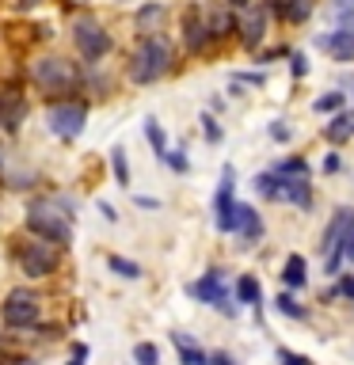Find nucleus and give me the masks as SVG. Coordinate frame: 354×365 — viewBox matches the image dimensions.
I'll return each mask as SVG.
<instances>
[{
    "instance_id": "9b49d317",
    "label": "nucleus",
    "mask_w": 354,
    "mask_h": 365,
    "mask_svg": "<svg viewBox=\"0 0 354 365\" xmlns=\"http://www.w3.org/2000/svg\"><path fill=\"white\" fill-rule=\"evenodd\" d=\"M31 114V103L16 88H0V137H16Z\"/></svg>"
},
{
    "instance_id": "f03ea898",
    "label": "nucleus",
    "mask_w": 354,
    "mask_h": 365,
    "mask_svg": "<svg viewBox=\"0 0 354 365\" xmlns=\"http://www.w3.org/2000/svg\"><path fill=\"white\" fill-rule=\"evenodd\" d=\"M27 80H31V88L39 91V96H46V99H73V91L84 88V73H80V65L73 61V57H65V53H39V57H31Z\"/></svg>"
},
{
    "instance_id": "20e7f679",
    "label": "nucleus",
    "mask_w": 354,
    "mask_h": 365,
    "mask_svg": "<svg viewBox=\"0 0 354 365\" xmlns=\"http://www.w3.org/2000/svg\"><path fill=\"white\" fill-rule=\"evenodd\" d=\"M69 38H73V50L80 53V61H88V65H99L114 50L111 31L96 16H76L73 27H69Z\"/></svg>"
},
{
    "instance_id": "ea45409f",
    "label": "nucleus",
    "mask_w": 354,
    "mask_h": 365,
    "mask_svg": "<svg viewBox=\"0 0 354 365\" xmlns=\"http://www.w3.org/2000/svg\"><path fill=\"white\" fill-rule=\"evenodd\" d=\"M210 365H236V361H233V354H225V350H213V354H210Z\"/></svg>"
},
{
    "instance_id": "37998d69",
    "label": "nucleus",
    "mask_w": 354,
    "mask_h": 365,
    "mask_svg": "<svg viewBox=\"0 0 354 365\" xmlns=\"http://www.w3.org/2000/svg\"><path fill=\"white\" fill-rule=\"evenodd\" d=\"M99 213L107 217V221H118V213H114V205H111V202H99Z\"/></svg>"
},
{
    "instance_id": "2eb2a0df",
    "label": "nucleus",
    "mask_w": 354,
    "mask_h": 365,
    "mask_svg": "<svg viewBox=\"0 0 354 365\" xmlns=\"http://www.w3.org/2000/svg\"><path fill=\"white\" fill-rule=\"evenodd\" d=\"M236 232L244 244H259L263 240V217H259L256 205H248V202L236 205Z\"/></svg>"
},
{
    "instance_id": "c9c22d12",
    "label": "nucleus",
    "mask_w": 354,
    "mask_h": 365,
    "mask_svg": "<svg viewBox=\"0 0 354 365\" xmlns=\"http://www.w3.org/2000/svg\"><path fill=\"white\" fill-rule=\"evenodd\" d=\"M233 80H236V84H251V88H263V84H267V76L256 73V68H251V73H233Z\"/></svg>"
},
{
    "instance_id": "1a4fd4ad",
    "label": "nucleus",
    "mask_w": 354,
    "mask_h": 365,
    "mask_svg": "<svg viewBox=\"0 0 354 365\" xmlns=\"http://www.w3.org/2000/svg\"><path fill=\"white\" fill-rule=\"evenodd\" d=\"M187 293H191L198 304H213L217 312L236 316V304H228V285H225V278H221V270H206L198 282L187 285Z\"/></svg>"
},
{
    "instance_id": "b1692460",
    "label": "nucleus",
    "mask_w": 354,
    "mask_h": 365,
    "mask_svg": "<svg viewBox=\"0 0 354 365\" xmlns=\"http://www.w3.org/2000/svg\"><path fill=\"white\" fill-rule=\"evenodd\" d=\"M282 282H285V289H301V285L308 282V267H305V259H301V255H290V259H285Z\"/></svg>"
},
{
    "instance_id": "cd10ccee",
    "label": "nucleus",
    "mask_w": 354,
    "mask_h": 365,
    "mask_svg": "<svg viewBox=\"0 0 354 365\" xmlns=\"http://www.w3.org/2000/svg\"><path fill=\"white\" fill-rule=\"evenodd\" d=\"M111 171H114V182H118V187H130V160H126L122 145L111 148Z\"/></svg>"
},
{
    "instance_id": "39448f33",
    "label": "nucleus",
    "mask_w": 354,
    "mask_h": 365,
    "mask_svg": "<svg viewBox=\"0 0 354 365\" xmlns=\"http://www.w3.org/2000/svg\"><path fill=\"white\" fill-rule=\"evenodd\" d=\"M0 319H4V327H11V331L39 327V319H42V293L31 289V285H16V289H8L4 301H0Z\"/></svg>"
},
{
    "instance_id": "a211bd4d",
    "label": "nucleus",
    "mask_w": 354,
    "mask_h": 365,
    "mask_svg": "<svg viewBox=\"0 0 354 365\" xmlns=\"http://www.w3.org/2000/svg\"><path fill=\"white\" fill-rule=\"evenodd\" d=\"M343 267H354V221H350V228H347V236L339 240V247L331 251V255H324V270L328 274H343Z\"/></svg>"
},
{
    "instance_id": "a19ab883",
    "label": "nucleus",
    "mask_w": 354,
    "mask_h": 365,
    "mask_svg": "<svg viewBox=\"0 0 354 365\" xmlns=\"http://www.w3.org/2000/svg\"><path fill=\"white\" fill-rule=\"evenodd\" d=\"M133 202L141 205V210H160V198H148V194H137Z\"/></svg>"
},
{
    "instance_id": "c85d7f7f",
    "label": "nucleus",
    "mask_w": 354,
    "mask_h": 365,
    "mask_svg": "<svg viewBox=\"0 0 354 365\" xmlns=\"http://www.w3.org/2000/svg\"><path fill=\"white\" fill-rule=\"evenodd\" d=\"M274 308H278L282 316H290V319H305L308 312L301 304H297V297H293V289H282L278 297H274Z\"/></svg>"
},
{
    "instance_id": "3c124183",
    "label": "nucleus",
    "mask_w": 354,
    "mask_h": 365,
    "mask_svg": "<svg viewBox=\"0 0 354 365\" xmlns=\"http://www.w3.org/2000/svg\"><path fill=\"white\" fill-rule=\"evenodd\" d=\"M0 346H4V335H0Z\"/></svg>"
},
{
    "instance_id": "6e6552de",
    "label": "nucleus",
    "mask_w": 354,
    "mask_h": 365,
    "mask_svg": "<svg viewBox=\"0 0 354 365\" xmlns=\"http://www.w3.org/2000/svg\"><path fill=\"white\" fill-rule=\"evenodd\" d=\"M236 171L233 164H225L221 171V187L213 194V225L217 232H236Z\"/></svg>"
},
{
    "instance_id": "79ce46f5",
    "label": "nucleus",
    "mask_w": 354,
    "mask_h": 365,
    "mask_svg": "<svg viewBox=\"0 0 354 365\" xmlns=\"http://www.w3.org/2000/svg\"><path fill=\"white\" fill-rule=\"evenodd\" d=\"M263 8H267V11H274V16L282 19V11H285V0H263Z\"/></svg>"
},
{
    "instance_id": "393cba45",
    "label": "nucleus",
    "mask_w": 354,
    "mask_h": 365,
    "mask_svg": "<svg viewBox=\"0 0 354 365\" xmlns=\"http://www.w3.org/2000/svg\"><path fill=\"white\" fill-rule=\"evenodd\" d=\"M251 187H256L259 198H267V202H278V194H282V179L274 175V171H259L256 179H251Z\"/></svg>"
},
{
    "instance_id": "c756f323",
    "label": "nucleus",
    "mask_w": 354,
    "mask_h": 365,
    "mask_svg": "<svg viewBox=\"0 0 354 365\" xmlns=\"http://www.w3.org/2000/svg\"><path fill=\"white\" fill-rule=\"evenodd\" d=\"M274 175H308V160L305 156H285L274 164Z\"/></svg>"
},
{
    "instance_id": "412c9836",
    "label": "nucleus",
    "mask_w": 354,
    "mask_h": 365,
    "mask_svg": "<svg viewBox=\"0 0 354 365\" xmlns=\"http://www.w3.org/2000/svg\"><path fill=\"white\" fill-rule=\"evenodd\" d=\"M324 137H328L331 145L350 141V137H354V110H339L335 118H331V122L324 125Z\"/></svg>"
},
{
    "instance_id": "a18cd8bd",
    "label": "nucleus",
    "mask_w": 354,
    "mask_h": 365,
    "mask_svg": "<svg viewBox=\"0 0 354 365\" xmlns=\"http://www.w3.org/2000/svg\"><path fill=\"white\" fill-rule=\"evenodd\" d=\"M335 8L339 11H354V0H335Z\"/></svg>"
},
{
    "instance_id": "bb28decb",
    "label": "nucleus",
    "mask_w": 354,
    "mask_h": 365,
    "mask_svg": "<svg viewBox=\"0 0 354 365\" xmlns=\"http://www.w3.org/2000/svg\"><path fill=\"white\" fill-rule=\"evenodd\" d=\"M343 107H347V91H324V96H316V103H313L316 114H339Z\"/></svg>"
},
{
    "instance_id": "4c0bfd02",
    "label": "nucleus",
    "mask_w": 354,
    "mask_h": 365,
    "mask_svg": "<svg viewBox=\"0 0 354 365\" xmlns=\"http://www.w3.org/2000/svg\"><path fill=\"white\" fill-rule=\"evenodd\" d=\"M278 361L282 365H313L308 358H301V354H293V350H278Z\"/></svg>"
},
{
    "instance_id": "f8f14e48",
    "label": "nucleus",
    "mask_w": 354,
    "mask_h": 365,
    "mask_svg": "<svg viewBox=\"0 0 354 365\" xmlns=\"http://www.w3.org/2000/svg\"><path fill=\"white\" fill-rule=\"evenodd\" d=\"M183 46H187V53H206V50L213 46L210 19H206L194 4L183 11Z\"/></svg>"
},
{
    "instance_id": "9d476101",
    "label": "nucleus",
    "mask_w": 354,
    "mask_h": 365,
    "mask_svg": "<svg viewBox=\"0 0 354 365\" xmlns=\"http://www.w3.org/2000/svg\"><path fill=\"white\" fill-rule=\"evenodd\" d=\"M316 46L328 50L331 61H339V65L354 61V11H339V27L328 31L324 38H316Z\"/></svg>"
},
{
    "instance_id": "f257e3e1",
    "label": "nucleus",
    "mask_w": 354,
    "mask_h": 365,
    "mask_svg": "<svg viewBox=\"0 0 354 365\" xmlns=\"http://www.w3.org/2000/svg\"><path fill=\"white\" fill-rule=\"evenodd\" d=\"M76 205L61 198V194H42V198H31L27 210H23V228L31 236L46 240V244H57V247H69L73 244V213Z\"/></svg>"
},
{
    "instance_id": "2f4dec72",
    "label": "nucleus",
    "mask_w": 354,
    "mask_h": 365,
    "mask_svg": "<svg viewBox=\"0 0 354 365\" xmlns=\"http://www.w3.org/2000/svg\"><path fill=\"white\" fill-rule=\"evenodd\" d=\"M133 361L137 365H160V350L153 346V342H137V346H133Z\"/></svg>"
},
{
    "instance_id": "f3484780",
    "label": "nucleus",
    "mask_w": 354,
    "mask_h": 365,
    "mask_svg": "<svg viewBox=\"0 0 354 365\" xmlns=\"http://www.w3.org/2000/svg\"><path fill=\"white\" fill-rule=\"evenodd\" d=\"M171 346L179 354V365H210V354H206L187 331H171Z\"/></svg>"
},
{
    "instance_id": "49530a36",
    "label": "nucleus",
    "mask_w": 354,
    "mask_h": 365,
    "mask_svg": "<svg viewBox=\"0 0 354 365\" xmlns=\"http://www.w3.org/2000/svg\"><path fill=\"white\" fill-rule=\"evenodd\" d=\"M228 8H251V0H225Z\"/></svg>"
},
{
    "instance_id": "aec40b11",
    "label": "nucleus",
    "mask_w": 354,
    "mask_h": 365,
    "mask_svg": "<svg viewBox=\"0 0 354 365\" xmlns=\"http://www.w3.org/2000/svg\"><path fill=\"white\" fill-rule=\"evenodd\" d=\"M168 19V8L160 0H148V4L137 8V31L141 34H160V23Z\"/></svg>"
},
{
    "instance_id": "72a5a7b5",
    "label": "nucleus",
    "mask_w": 354,
    "mask_h": 365,
    "mask_svg": "<svg viewBox=\"0 0 354 365\" xmlns=\"http://www.w3.org/2000/svg\"><path fill=\"white\" fill-rule=\"evenodd\" d=\"M164 164L176 171V175H187V171H191V160H187V153H183V148H168V160H164Z\"/></svg>"
},
{
    "instance_id": "c03bdc74",
    "label": "nucleus",
    "mask_w": 354,
    "mask_h": 365,
    "mask_svg": "<svg viewBox=\"0 0 354 365\" xmlns=\"http://www.w3.org/2000/svg\"><path fill=\"white\" fill-rule=\"evenodd\" d=\"M324 171H339V156H335V153H331V156L324 160Z\"/></svg>"
},
{
    "instance_id": "423d86ee",
    "label": "nucleus",
    "mask_w": 354,
    "mask_h": 365,
    "mask_svg": "<svg viewBox=\"0 0 354 365\" xmlns=\"http://www.w3.org/2000/svg\"><path fill=\"white\" fill-rule=\"evenodd\" d=\"M88 125V103L84 99H50L46 107V130L57 141H76Z\"/></svg>"
},
{
    "instance_id": "f704fd0d",
    "label": "nucleus",
    "mask_w": 354,
    "mask_h": 365,
    "mask_svg": "<svg viewBox=\"0 0 354 365\" xmlns=\"http://www.w3.org/2000/svg\"><path fill=\"white\" fill-rule=\"evenodd\" d=\"M331 297H343V301L354 304V274H339V285L331 289Z\"/></svg>"
},
{
    "instance_id": "ddd939ff",
    "label": "nucleus",
    "mask_w": 354,
    "mask_h": 365,
    "mask_svg": "<svg viewBox=\"0 0 354 365\" xmlns=\"http://www.w3.org/2000/svg\"><path fill=\"white\" fill-rule=\"evenodd\" d=\"M278 179H282L278 202H290L297 210H308V205H313V182H308V175H278Z\"/></svg>"
},
{
    "instance_id": "5701e85b",
    "label": "nucleus",
    "mask_w": 354,
    "mask_h": 365,
    "mask_svg": "<svg viewBox=\"0 0 354 365\" xmlns=\"http://www.w3.org/2000/svg\"><path fill=\"white\" fill-rule=\"evenodd\" d=\"M145 141H148V148H153V156L164 164L168 160V137H164V125H160L156 118H145Z\"/></svg>"
},
{
    "instance_id": "473e14b6",
    "label": "nucleus",
    "mask_w": 354,
    "mask_h": 365,
    "mask_svg": "<svg viewBox=\"0 0 354 365\" xmlns=\"http://www.w3.org/2000/svg\"><path fill=\"white\" fill-rule=\"evenodd\" d=\"M202 133H206V141H210V145L225 141V130H221V122H217L213 114H202Z\"/></svg>"
},
{
    "instance_id": "4be33fe9",
    "label": "nucleus",
    "mask_w": 354,
    "mask_h": 365,
    "mask_svg": "<svg viewBox=\"0 0 354 365\" xmlns=\"http://www.w3.org/2000/svg\"><path fill=\"white\" fill-rule=\"evenodd\" d=\"M233 293H236L240 304H251V308H259V301H263V285H259L256 274H240L236 285H233Z\"/></svg>"
},
{
    "instance_id": "e433bc0d",
    "label": "nucleus",
    "mask_w": 354,
    "mask_h": 365,
    "mask_svg": "<svg viewBox=\"0 0 354 365\" xmlns=\"http://www.w3.org/2000/svg\"><path fill=\"white\" fill-rule=\"evenodd\" d=\"M270 141H278V145L290 141V125H285L282 118H278V122H270Z\"/></svg>"
},
{
    "instance_id": "a878e982",
    "label": "nucleus",
    "mask_w": 354,
    "mask_h": 365,
    "mask_svg": "<svg viewBox=\"0 0 354 365\" xmlns=\"http://www.w3.org/2000/svg\"><path fill=\"white\" fill-rule=\"evenodd\" d=\"M107 270L118 274V278H126V282H137L145 274L141 262H133V259H126V255H107Z\"/></svg>"
},
{
    "instance_id": "7ed1b4c3",
    "label": "nucleus",
    "mask_w": 354,
    "mask_h": 365,
    "mask_svg": "<svg viewBox=\"0 0 354 365\" xmlns=\"http://www.w3.org/2000/svg\"><path fill=\"white\" fill-rule=\"evenodd\" d=\"M171 68H176V46L164 34H141V42L133 46L130 61H126V76L137 88L160 84Z\"/></svg>"
},
{
    "instance_id": "dca6fc26",
    "label": "nucleus",
    "mask_w": 354,
    "mask_h": 365,
    "mask_svg": "<svg viewBox=\"0 0 354 365\" xmlns=\"http://www.w3.org/2000/svg\"><path fill=\"white\" fill-rule=\"evenodd\" d=\"M350 221H354V210H347V205H343V210H335V217H331L328 228H324V236H320V251H324V255H331V251L339 247V240L347 236Z\"/></svg>"
},
{
    "instance_id": "4468645a",
    "label": "nucleus",
    "mask_w": 354,
    "mask_h": 365,
    "mask_svg": "<svg viewBox=\"0 0 354 365\" xmlns=\"http://www.w3.org/2000/svg\"><path fill=\"white\" fill-rule=\"evenodd\" d=\"M263 34H267V8H244V19H240V42L248 46V50H256L263 42Z\"/></svg>"
},
{
    "instance_id": "7c9ffc66",
    "label": "nucleus",
    "mask_w": 354,
    "mask_h": 365,
    "mask_svg": "<svg viewBox=\"0 0 354 365\" xmlns=\"http://www.w3.org/2000/svg\"><path fill=\"white\" fill-rule=\"evenodd\" d=\"M308 11H313V0H285L282 19H285V23H305Z\"/></svg>"
},
{
    "instance_id": "8fccbe9b",
    "label": "nucleus",
    "mask_w": 354,
    "mask_h": 365,
    "mask_svg": "<svg viewBox=\"0 0 354 365\" xmlns=\"http://www.w3.org/2000/svg\"><path fill=\"white\" fill-rule=\"evenodd\" d=\"M0 171H4V153H0Z\"/></svg>"
},
{
    "instance_id": "0eeeda50",
    "label": "nucleus",
    "mask_w": 354,
    "mask_h": 365,
    "mask_svg": "<svg viewBox=\"0 0 354 365\" xmlns=\"http://www.w3.org/2000/svg\"><path fill=\"white\" fill-rule=\"evenodd\" d=\"M16 262H19V270L27 274L31 282L50 278V274L57 270V262H61V247H57V244H46V240H39V236H31L27 244H19Z\"/></svg>"
},
{
    "instance_id": "de8ad7c7",
    "label": "nucleus",
    "mask_w": 354,
    "mask_h": 365,
    "mask_svg": "<svg viewBox=\"0 0 354 365\" xmlns=\"http://www.w3.org/2000/svg\"><path fill=\"white\" fill-rule=\"evenodd\" d=\"M39 4H42V0H19L16 8H39Z\"/></svg>"
},
{
    "instance_id": "58836bf2",
    "label": "nucleus",
    "mask_w": 354,
    "mask_h": 365,
    "mask_svg": "<svg viewBox=\"0 0 354 365\" xmlns=\"http://www.w3.org/2000/svg\"><path fill=\"white\" fill-rule=\"evenodd\" d=\"M290 61H293V76H305V73H308V57H305V53H293Z\"/></svg>"
},
{
    "instance_id": "09e8293b",
    "label": "nucleus",
    "mask_w": 354,
    "mask_h": 365,
    "mask_svg": "<svg viewBox=\"0 0 354 365\" xmlns=\"http://www.w3.org/2000/svg\"><path fill=\"white\" fill-rule=\"evenodd\" d=\"M65 365H84V358H80V354H73V358H69Z\"/></svg>"
},
{
    "instance_id": "6ab92c4d",
    "label": "nucleus",
    "mask_w": 354,
    "mask_h": 365,
    "mask_svg": "<svg viewBox=\"0 0 354 365\" xmlns=\"http://www.w3.org/2000/svg\"><path fill=\"white\" fill-rule=\"evenodd\" d=\"M206 19H210V34H213V42H225V38H233V34L240 31V19L233 16V8H228V4L213 8Z\"/></svg>"
}]
</instances>
